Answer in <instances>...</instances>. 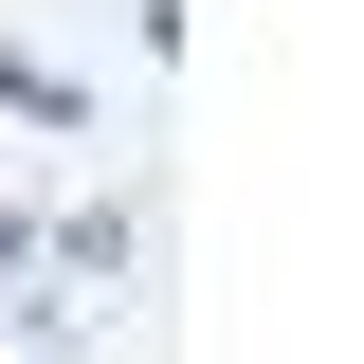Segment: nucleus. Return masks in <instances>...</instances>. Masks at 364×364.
<instances>
[{"label":"nucleus","mask_w":364,"mask_h":364,"mask_svg":"<svg viewBox=\"0 0 364 364\" xmlns=\"http://www.w3.org/2000/svg\"><path fill=\"white\" fill-rule=\"evenodd\" d=\"M55 273L128 310V273H146V200H55Z\"/></svg>","instance_id":"1"},{"label":"nucleus","mask_w":364,"mask_h":364,"mask_svg":"<svg viewBox=\"0 0 364 364\" xmlns=\"http://www.w3.org/2000/svg\"><path fill=\"white\" fill-rule=\"evenodd\" d=\"M0 128H37V146H73V128H91V73H55L37 37H0Z\"/></svg>","instance_id":"2"},{"label":"nucleus","mask_w":364,"mask_h":364,"mask_svg":"<svg viewBox=\"0 0 364 364\" xmlns=\"http://www.w3.org/2000/svg\"><path fill=\"white\" fill-rule=\"evenodd\" d=\"M55 255V200H18V182H0V273H37Z\"/></svg>","instance_id":"3"}]
</instances>
